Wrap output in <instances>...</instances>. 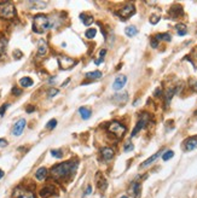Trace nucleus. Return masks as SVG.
I'll list each match as a JSON object with an SVG mask.
<instances>
[{
	"label": "nucleus",
	"mask_w": 197,
	"mask_h": 198,
	"mask_svg": "<svg viewBox=\"0 0 197 198\" xmlns=\"http://www.w3.org/2000/svg\"><path fill=\"white\" fill-rule=\"evenodd\" d=\"M111 100H112L114 104H116V105L120 106V105H123V104L128 100V96H127V93H123V94H120V93H119V94H115Z\"/></svg>",
	"instance_id": "obj_12"
},
{
	"label": "nucleus",
	"mask_w": 197,
	"mask_h": 198,
	"mask_svg": "<svg viewBox=\"0 0 197 198\" xmlns=\"http://www.w3.org/2000/svg\"><path fill=\"white\" fill-rule=\"evenodd\" d=\"M91 191H92V187L87 186V188H86V192H85V195H89V193H91Z\"/></svg>",
	"instance_id": "obj_42"
},
{
	"label": "nucleus",
	"mask_w": 197,
	"mask_h": 198,
	"mask_svg": "<svg viewBox=\"0 0 197 198\" xmlns=\"http://www.w3.org/2000/svg\"><path fill=\"white\" fill-rule=\"evenodd\" d=\"M175 92H176V89H174V88H169L167 91V93H166V104H169V101L172 100L173 96L175 94Z\"/></svg>",
	"instance_id": "obj_25"
},
{
	"label": "nucleus",
	"mask_w": 197,
	"mask_h": 198,
	"mask_svg": "<svg viewBox=\"0 0 197 198\" xmlns=\"http://www.w3.org/2000/svg\"><path fill=\"white\" fill-rule=\"evenodd\" d=\"M134 12H135V7H134V5H132V4H127V5H125L122 9L119 10L117 12V15L120 16L122 20H127V18H130L132 15H134Z\"/></svg>",
	"instance_id": "obj_7"
},
{
	"label": "nucleus",
	"mask_w": 197,
	"mask_h": 198,
	"mask_svg": "<svg viewBox=\"0 0 197 198\" xmlns=\"http://www.w3.org/2000/svg\"><path fill=\"white\" fill-rule=\"evenodd\" d=\"M7 108H9V104H4V105L0 108V116H1V117L4 116V114H5V111H6Z\"/></svg>",
	"instance_id": "obj_35"
},
{
	"label": "nucleus",
	"mask_w": 197,
	"mask_h": 198,
	"mask_svg": "<svg viewBox=\"0 0 197 198\" xmlns=\"http://www.w3.org/2000/svg\"><path fill=\"white\" fill-rule=\"evenodd\" d=\"M55 27L53 22L45 15H36L33 18V30L38 34H43Z\"/></svg>",
	"instance_id": "obj_2"
},
{
	"label": "nucleus",
	"mask_w": 197,
	"mask_h": 198,
	"mask_svg": "<svg viewBox=\"0 0 197 198\" xmlns=\"http://www.w3.org/2000/svg\"><path fill=\"white\" fill-rule=\"evenodd\" d=\"M47 52V44L44 40H40L38 45V56H45Z\"/></svg>",
	"instance_id": "obj_18"
},
{
	"label": "nucleus",
	"mask_w": 197,
	"mask_h": 198,
	"mask_svg": "<svg viewBox=\"0 0 197 198\" xmlns=\"http://www.w3.org/2000/svg\"><path fill=\"white\" fill-rule=\"evenodd\" d=\"M24 127H25V120H24V119L18 120V121L13 124V128H12V134H13V135H16V137H20V135L22 134Z\"/></svg>",
	"instance_id": "obj_8"
},
{
	"label": "nucleus",
	"mask_w": 197,
	"mask_h": 198,
	"mask_svg": "<svg viewBox=\"0 0 197 198\" xmlns=\"http://www.w3.org/2000/svg\"><path fill=\"white\" fill-rule=\"evenodd\" d=\"M58 61V65L62 70H68V69H71L73 66L76 64V61L70 58V57H66V56H59L57 58Z\"/></svg>",
	"instance_id": "obj_5"
},
{
	"label": "nucleus",
	"mask_w": 197,
	"mask_h": 198,
	"mask_svg": "<svg viewBox=\"0 0 197 198\" xmlns=\"http://www.w3.org/2000/svg\"><path fill=\"white\" fill-rule=\"evenodd\" d=\"M80 18H81V22L84 23L85 25H91L92 22H93V17H92V16H88L86 13L80 15Z\"/></svg>",
	"instance_id": "obj_22"
},
{
	"label": "nucleus",
	"mask_w": 197,
	"mask_h": 198,
	"mask_svg": "<svg viewBox=\"0 0 197 198\" xmlns=\"http://www.w3.org/2000/svg\"><path fill=\"white\" fill-rule=\"evenodd\" d=\"M153 38H155L157 41H171V40H172V36H171V34H168V33L157 34V35H155Z\"/></svg>",
	"instance_id": "obj_20"
},
{
	"label": "nucleus",
	"mask_w": 197,
	"mask_h": 198,
	"mask_svg": "<svg viewBox=\"0 0 197 198\" xmlns=\"http://www.w3.org/2000/svg\"><path fill=\"white\" fill-rule=\"evenodd\" d=\"M6 40L5 39H2V38H0V57L5 53V51H6Z\"/></svg>",
	"instance_id": "obj_28"
},
{
	"label": "nucleus",
	"mask_w": 197,
	"mask_h": 198,
	"mask_svg": "<svg viewBox=\"0 0 197 198\" xmlns=\"http://www.w3.org/2000/svg\"><path fill=\"white\" fill-rule=\"evenodd\" d=\"M158 46V41L155 39V38H153V40H151V47H153V48H156Z\"/></svg>",
	"instance_id": "obj_38"
},
{
	"label": "nucleus",
	"mask_w": 197,
	"mask_h": 198,
	"mask_svg": "<svg viewBox=\"0 0 197 198\" xmlns=\"http://www.w3.org/2000/svg\"><path fill=\"white\" fill-rule=\"evenodd\" d=\"M96 34H97V30H96V28H89L86 30V33H85V36L87 38V39H93L94 36H96Z\"/></svg>",
	"instance_id": "obj_27"
},
{
	"label": "nucleus",
	"mask_w": 197,
	"mask_h": 198,
	"mask_svg": "<svg viewBox=\"0 0 197 198\" xmlns=\"http://www.w3.org/2000/svg\"><path fill=\"white\" fill-rule=\"evenodd\" d=\"M197 149V137L189 138L184 142V150L185 151H192Z\"/></svg>",
	"instance_id": "obj_11"
},
{
	"label": "nucleus",
	"mask_w": 197,
	"mask_h": 198,
	"mask_svg": "<svg viewBox=\"0 0 197 198\" xmlns=\"http://www.w3.org/2000/svg\"><path fill=\"white\" fill-rule=\"evenodd\" d=\"M126 82H127V77L125 76V75H119V76H116L114 83H112V89L120 91V89H122V87L126 85Z\"/></svg>",
	"instance_id": "obj_9"
},
{
	"label": "nucleus",
	"mask_w": 197,
	"mask_h": 198,
	"mask_svg": "<svg viewBox=\"0 0 197 198\" xmlns=\"http://www.w3.org/2000/svg\"><path fill=\"white\" fill-rule=\"evenodd\" d=\"M149 120H150L149 114H143L142 116H140V119H139V121L137 122V124H135V127H134V129H133V132H132L131 137H135L137 133L139 132V131H142L143 128L148 124Z\"/></svg>",
	"instance_id": "obj_6"
},
{
	"label": "nucleus",
	"mask_w": 197,
	"mask_h": 198,
	"mask_svg": "<svg viewBox=\"0 0 197 198\" xmlns=\"http://www.w3.org/2000/svg\"><path fill=\"white\" fill-rule=\"evenodd\" d=\"M194 55H195V59H196V61H197V50H196V51H195V53H194Z\"/></svg>",
	"instance_id": "obj_44"
},
{
	"label": "nucleus",
	"mask_w": 197,
	"mask_h": 198,
	"mask_svg": "<svg viewBox=\"0 0 197 198\" xmlns=\"http://www.w3.org/2000/svg\"><path fill=\"white\" fill-rule=\"evenodd\" d=\"M34 110H35V108H34L33 105H29V106L27 108V112H33Z\"/></svg>",
	"instance_id": "obj_41"
},
{
	"label": "nucleus",
	"mask_w": 197,
	"mask_h": 198,
	"mask_svg": "<svg viewBox=\"0 0 197 198\" xmlns=\"http://www.w3.org/2000/svg\"><path fill=\"white\" fill-rule=\"evenodd\" d=\"M12 94H13V96H21V94H22V89H20V88H17V87H13L12 88Z\"/></svg>",
	"instance_id": "obj_33"
},
{
	"label": "nucleus",
	"mask_w": 197,
	"mask_h": 198,
	"mask_svg": "<svg viewBox=\"0 0 197 198\" xmlns=\"http://www.w3.org/2000/svg\"><path fill=\"white\" fill-rule=\"evenodd\" d=\"M77 168L76 162H64V163H59L52 167L51 169V175L56 180H64L66 178L71 175Z\"/></svg>",
	"instance_id": "obj_1"
},
{
	"label": "nucleus",
	"mask_w": 197,
	"mask_h": 198,
	"mask_svg": "<svg viewBox=\"0 0 197 198\" xmlns=\"http://www.w3.org/2000/svg\"><path fill=\"white\" fill-rule=\"evenodd\" d=\"M105 53H107V50H102V51L99 52V58H104Z\"/></svg>",
	"instance_id": "obj_40"
},
{
	"label": "nucleus",
	"mask_w": 197,
	"mask_h": 198,
	"mask_svg": "<svg viewBox=\"0 0 197 198\" xmlns=\"http://www.w3.org/2000/svg\"><path fill=\"white\" fill-rule=\"evenodd\" d=\"M13 56H15V58H16V59H21V57H22L23 55L20 50H16V51L13 52Z\"/></svg>",
	"instance_id": "obj_36"
},
{
	"label": "nucleus",
	"mask_w": 197,
	"mask_h": 198,
	"mask_svg": "<svg viewBox=\"0 0 197 198\" xmlns=\"http://www.w3.org/2000/svg\"><path fill=\"white\" fill-rule=\"evenodd\" d=\"M133 149H134V146H133L132 144L127 143L126 145H125V149H123V150H125V152H128V151H132Z\"/></svg>",
	"instance_id": "obj_34"
},
{
	"label": "nucleus",
	"mask_w": 197,
	"mask_h": 198,
	"mask_svg": "<svg viewBox=\"0 0 197 198\" xmlns=\"http://www.w3.org/2000/svg\"><path fill=\"white\" fill-rule=\"evenodd\" d=\"M46 176H47V169H46L45 167L39 168V169L35 172V178H36L38 180H40V181L45 180V179H46Z\"/></svg>",
	"instance_id": "obj_15"
},
{
	"label": "nucleus",
	"mask_w": 197,
	"mask_h": 198,
	"mask_svg": "<svg viewBox=\"0 0 197 198\" xmlns=\"http://www.w3.org/2000/svg\"><path fill=\"white\" fill-rule=\"evenodd\" d=\"M160 21V18H158V16H153L151 18H150V23L151 24H156V23Z\"/></svg>",
	"instance_id": "obj_37"
},
{
	"label": "nucleus",
	"mask_w": 197,
	"mask_h": 198,
	"mask_svg": "<svg viewBox=\"0 0 197 198\" xmlns=\"http://www.w3.org/2000/svg\"><path fill=\"white\" fill-rule=\"evenodd\" d=\"M169 15L173 17V20H175L176 17H179V16H181V15H183V7H181V6H179V5L173 6V7L171 9V11H169Z\"/></svg>",
	"instance_id": "obj_16"
},
{
	"label": "nucleus",
	"mask_w": 197,
	"mask_h": 198,
	"mask_svg": "<svg viewBox=\"0 0 197 198\" xmlns=\"http://www.w3.org/2000/svg\"><path fill=\"white\" fill-rule=\"evenodd\" d=\"M86 77L89 79V80H98L102 77V73L99 70H96V71H91V73H87L86 74Z\"/></svg>",
	"instance_id": "obj_24"
},
{
	"label": "nucleus",
	"mask_w": 197,
	"mask_h": 198,
	"mask_svg": "<svg viewBox=\"0 0 197 198\" xmlns=\"http://www.w3.org/2000/svg\"><path fill=\"white\" fill-rule=\"evenodd\" d=\"M126 131H127V128L119 121H112L108 126V132L114 134V135H116L117 138H122L123 134L126 133Z\"/></svg>",
	"instance_id": "obj_4"
},
{
	"label": "nucleus",
	"mask_w": 197,
	"mask_h": 198,
	"mask_svg": "<svg viewBox=\"0 0 197 198\" xmlns=\"http://www.w3.org/2000/svg\"><path fill=\"white\" fill-rule=\"evenodd\" d=\"M175 29H176L178 35H180V36H184V35H186V33H187V29H186V27L184 24H178V25L175 27Z\"/></svg>",
	"instance_id": "obj_26"
},
{
	"label": "nucleus",
	"mask_w": 197,
	"mask_h": 198,
	"mask_svg": "<svg viewBox=\"0 0 197 198\" xmlns=\"http://www.w3.org/2000/svg\"><path fill=\"white\" fill-rule=\"evenodd\" d=\"M51 155L56 157V158H62L63 157V154H62V151L61 150H52L51 151Z\"/></svg>",
	"instance_id": "obj_31"
},
{
	"label": "nucleus",
	"mask_w": 197,
	"mask_h": 198,
	"mask_svg": "<svg viewBox=\"0 0 197 198\" xmlns=\"http://www.w3.org/2000/svg\"><path fill=\"white\" fill-rule=\"evenodd\" d=\"M173 156H174V152H173L172 150H168V151H166V152L162 155V158H163V161H168V160H171Z\"/></svg>",
	"instance_id": "obj_29"
},
{
	"label": "nucleus",
	"mask_w": 197,
	"mask_h": 198,
	"mask_svg": "<svg viewBox=\"0 0 197 198\" xmlns=\"http://www.w3.org/2000/svg\"><path fill=\"white\" fill-rule=\"evenodd\" d=\"M96 181H97V186L100 191H104L107 186H108V182H107V179L103 176L102 173H97V175H96Z\"/></svg>",
	"instance_id": "obj_13"
},
{
	"label": "nucleus",
	"mask_w": 197,
	"mask_h": 198,
	"mask_svg": "<svg viewBox=\"0 0 197 198\" xmlns=\"http://www.w3.org/2000/svg\"><path fill=\"white\" fill-rule=\"evenodd\" d=\"M194 88H195V91H197V82L195 83V87H194Z\"/></svg>",
	"instance_id": "obj_45"
},
{
	"label": "nucleus",
	"mask_w": 197,
	"mask_h": 198,
	"mask_svg": "<svg viewBox=\"0 0 197 198\" xmlns=\"http://www.w3.org/2000/svg\"><path fill=\"white\" fill-rule=\"evenodd\" d=\"M2 176H4V172H2V170H1V169H0V179H1V178H2Z\"/></svg>",
	"instance_id": "obj_43"
},
{
	"label": "nucleus",
	"mask_w": 197,
	"mask_h": 198,
	"mask_svg": "<svg viewBox=\"0 0 197 198\" xmlns=\"http://www.w3.org/2000/svg\"><path fill=\"white\" fill-rule=\"evenodd\" d=\"M20 85H21L22 87H30V86H33V80L28 76L22 77V79L20 80Z\"/></svg>",
	"instance_id": "obj_23"
},
{
	"label": "nucleus",
	"mask_w": 197,
	"mask_h": 198,
	"mask_svg": "<svg viewBox=\"0 0 197 198\" xmlns=\"http://www.w3.org/2000/svg\"><path fill=\"white\" fill-rule=\"evenodd\" d=\"M57 93H58V89H57V88H51V89L47 92V94H48V97H50V98L55 97Z\"/></svg>",
	"instance_id": "obj_32"
},
{
	"label": "nucleus",
	"mask_w": 197,
	"mask_h": 198,
	"mask_svg": "<svg viewBox=\"0 0 197 198\" xmlns=\"http://www.w3.org/2000/svg\"><path fill=\"white\" fill-rule=\"evenodd\" d=\"M56 126H57V120L52 119V120H50V121L47 122V124H46V128H47V129H53Z\"/></svg>",
	"instance_id": "obj_30"
},
{
	"label": "nucleus",
	"mask_w": 197,
	"mask_h": 198,
	"mask_svg": "<svg viewBox=\"0 0 197 198\" xmlns=\"http://www.w3.org/2000/svg\"><path fill=\"white\" fill-rule=\"evenodd\" d=\"M16 16V9L9 1L0 2V17L5 20H11Z\"/></svg>",
	"instance_id": "obj_3"
},
{
	"label": "nucleus",
	"mask_w": 197,
	"mask_h": 198,
	"mask_svg": "<svg viewBox=\"0 0 197 198\" xmlns=\"http://www.w3.org/2000/svg\"><path fill=\"white\" fill-rule=\"evenodd\" d=\"M7 145V142L5 139H0V147H5Z\"/></svg>",
	"instance_id": "obj_39"
},
{
	"label": "nucleus",
	"mask_w": 197,
	"mask_h": 198,
	"mask_svg": "<svg viewBox=\"0 0 197 198\" xmlns=\"http://www.w3.org/2000/svg\"><path fill=\"white\" fill-rule=\"evenodd\" d=\"M79 112H80V115H81V117L84 120H88L91 117V115H92V111L89 110L88 108H85V106H81L79 109Z\"/></svg>",
	"instance_id": "obj_19"
},
{
	"label": "nucleus",
	"mask_w": 197,
	"mask_h": 198,
	"mask_svg": "<svg viewBox=\"0 0 197 198\" xmlns=\"http://www.w3.org/2000/svg\"><path fill=\"white\" fill-rule=\"evenodd\" d=\"M125 33H126L127 36L133 38V36H135V35L138 34V29H137L134 25H130V27H127V28L125 29Z\"/></svg>",
	"instance_id": "obj_21"
},
{
	"label": "nucleus",
	"mask_w": 197,
	"mask_h": 198,
	"mask_svg": "<svg viewBox=\"0 0 197 198\" xmlns=\"http://www.w3.org/2000/svg\"><path fill=\"white\" fill-rule=\"evenodd\" d=\"M121 198H128V197H127V196H122Z\"/></svg>",
	"instance_id": "obj_46"
},
{
	"label": "nucleus",
	"mask_w": 197,
	"mask_h": 198,
	"mask_svg": "<svg viewBox=\"0 0 197 198\" xmlns=\"http://www.w3.org/2000/svg\"><path fill=\"white\" fill-rule=\"evenodd\" d=\"M55 192H56L55 187L51 186V185H47V186L43 187V188L40 190L39 195H40V197L41 198H50L55 195Z\"/></svg>",
	"instance_id": "obj_10"
},
{
	"label": "nucleus",
	"mask_w": 197,
	"mask_h": 198,
	"mask_svg": "<svg viewBox=\"0 0 197 198\" xmlns=\"http://www.w3.org/2000/svg\"><path fill=\"white\" fill-rule=\"evenodd\" d=\"M161 154H162V151H158V152H156L155 155H153L151 157H149L146 161H144V162H143V164L140 165V168H146V167H149V165L151 164V163H153V162H155V161H156V160L161 156Z\"/></svg>",
	"instance_id": "obj_14"
},
{
	"label": "nucleus",
	"mask_w": 197,
	"mask_h": 198,
	"mask_svg": "<svg viewBox=\"0 0 197 198\" xmlns=\"http://www.w3.org/2000/svg\"><path fill=\"white\" fill-rule=\"evenodd\" d=\"M102 156H103V158H104L105 161H110V160L114 157V151H112V149H110V147H104V149L102 150Z\"/></svg>",
	"instance_id": "obj_17"
}]
</instances>
